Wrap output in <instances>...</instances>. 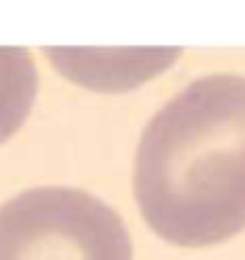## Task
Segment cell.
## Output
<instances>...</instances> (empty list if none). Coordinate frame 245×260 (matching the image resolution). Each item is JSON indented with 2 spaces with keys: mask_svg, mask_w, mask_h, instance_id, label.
Instances as JSON below:
<instances>
[{
  "mask_svg": "<svg viewBox=\"0 0 245 260\" xmlns=\"http://www.w3.org/2000/svg\"><path fill=\"white\" fill-rule=\"evenodd\" d=\"M134 198L162 241L207 248L245 229V74L193 79L145 124Z\"/></svg>",
  "mask_w": 245,
  "mask_h": 260,
  "instance_id": "obj_1",
  "label": "cell"
},
{
  "mask_svg": "<svg viewBox=\"0 0 245 260\" xmlns=\"http://www.w3.org/2000/svg\"><path fill=\"white\" fill-rule=\"evenodd\" d=\"M0 260H134L121 215L74 186H36L0 205Z\"/></svg>",
  "mask_w": 245,
  "mask_h": 260,
  "instance_id": "obj_2",
  "label": "cell"
},
{
  "mask_svg": "<svg viewBox=\"0 0 245 260\" xmlns=\"http://www.w3.org/2000/svg\"><path fill=\"white\" fill-rule=\"evenodd\" d=\"M62 77L76 86L117 93L141 86L181 57V48H43Z\"/></svg>",
  "mask_w": 245,
  "mask_h": 260,
  "instance_id": "obj_3",
  "label": "cell"
},
{
  "mask_svg": "<svg viewBox=\"0 0 245 260\" xmlns=\"http://www.w3.org/2000/svg\"><path fill=\"white\" fill-rule=\"evenodd\" d=\"M38 95V70L29 48L0 46V146L31 115Z\"/></svg>",
  "mask_w": 245,
  "mask_h": 260,
  "instance_id": "obj_4",
  "label": "cell"
}]
</instances>
